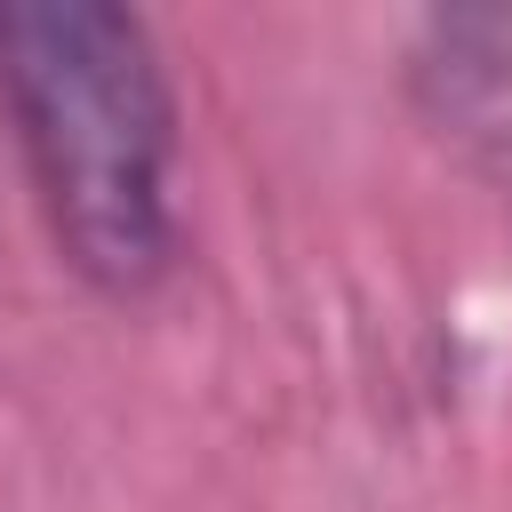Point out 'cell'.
I'll list each match as a JSON object with an SVG mask.
<instances>
[{
	"label": "cell",
	"mask_w": 512,
	"mask_h": 512,
	"mask_svg": "<svg viewBox=\"0 0 512 512\" xmlns=\"http://www.w3.org/2000/svg\"><path fill=\"white\" fill-rule=\"evenodd\" d=\"M0 96L56 256L96 296L176 264V88L120 0H0Z\"/></svg>",
	"instance_id": "obj_1"
},
{
	"label": "cell",
	"mask_w": 512,
	"mask_h": 512,
	"mask_svg": "<svg viewBox=\"0 0 512 512\" xmlns=\"http://www.w3.org/2000/svg\"><path fill=\"white\" fill-rule=\"evenodd\" d=\"M424 120L512 184V8H448L408 56Z\"/></svg>",
	"instance_id": "obj_2"
}]
</instances>
